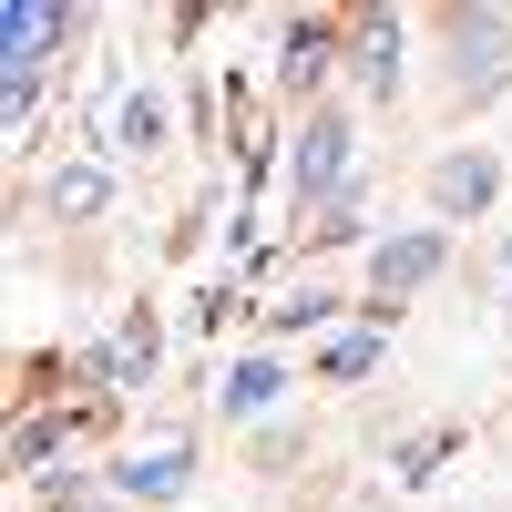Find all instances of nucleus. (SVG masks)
I'll use <instances>...</instances> for the list:
<instances>
[{"label": "nucleus", "mask_w": 512, "mask_h": 512, "mask_svg": "<svg viewBox=\"0 0 512 512\" xmlns=\"http://www.w3.org/2000/svg\"><path fill=\"white\" fill-rule=\"evenodd\" d=\"M72 31V11H52V0H0V72L11 82H41V52Z\"/></svg>", "instance_id": "f257e3e1"}, {"label": "nucleus", "mask_w": 512, "mask_h": 512, "mask_svg": "<svg viewBox=\"0 0 512 512\" xmlns=\"http://www.w3.org/2000/svg\"><path fill=\"white\" fill-rule=\"evenodd\" d=\"M338 175H349V123H338V113H308V134H297V195L328 205Z\"/></svg>", "instance_id": "f03ea898"}, {"label": "nucleus", "mask_w": 512, "mask_h": 512, "mask_svg": "<svg viewBox=\"0 0 512 512\" xmlns=\"http://www.w3.org/2000/svg\"><path fill=\"white\" fill-rule=\"evenodd\" d=\"M431 277H441V236H431V226H420V236H390V246L369 256L379 308H390V297H410V287H431Z\"/></svg>", "instance_id": "7ed1b4c3"}, {"label": "nucleus", "mask_w": 512, "mask_h": 512, "mask_svg": "<svg viewBox=\"0 0 512 512\" xmlns=\"http://www.w3.org/2000/svg\"><path fill=\"white\" fill-rule=\"evenodd\" d=\"M492 185H502L492 154H441V164H431V205H441V216H482Z\"/></svg>", "instance_id": "20e7f679"}, {"label": "nucleus", "mask_w": 512, "mask_h": 512, "mask_svg": "<svg viewBox=\"0 0 512 512\" xmlns=\"http://www.w3.org/2000/svg\"><path fill=\"white\" fill-rule=\"evenodd\" d=\"M502 41H512L502 11H472V21H461V93H492V82H502Z\"/></svg>", "instance_id": "39448f33"}, {"label": "nucleus", "mask_w": 512, "mask_h": 512, "mask_svg": "<svg viewBox=\"0 0 512 512\" xmlns=\"http://www.w3.org/2000/svg\"><path fill=\"white\" fill-rule=\"evenodd\" d=\"M103 205H113V175H103V164H62V175H52V216H62V226H93Z\"/></svg>", "instance_id": "423d86ee"}, {"label": "nucleus", "mask_w": 512, "mask_h": 512, "mask_svg": "<svg viewBox=\"0 0 512 512\" xmlns=\"http://www.w3.org/2000/svg\"><path fill=\"white\" fill-rule=\"evenodd\" d=\"M185 461H195L185 441H154V451H134V461H123L113 482H123V492H144V502H164V492H185Z\"/></svg>", "instance_id": "0eeeda50"}, {"label": "nucleus", "mask_w": 512, "mask_h": 512, "mask_svg": "<svg viewBox=\"0 0 512 512\" xmlns=\"http://www.w3.org/2000/svg\"><path fill=\"white\" fill-rule=\"evenodd\" d=\"M359 82H369V93L400 82V21H359Z\"/></svg>", "instance_id": "6e6552de"}, {"label": "nucleus", "mask_w": 512, "mask_h": 512, "mask_svg": "<svg viewBox=\"0 0 512 512\" xmlns=\"http://www.w3.org/2000/svg\"><path fill=\"white\" fill-rule=\"evenodd\" d=\"M318 72H328V21H297L287 31V93H308Z\"/></svg>", "instance_id": "1a4fd4ad"}, {"label": "nucleus", "mask_w": 512, "mask_h": 512, "mask_svg": "<svg viewBox=\"0 0 512 512\" xmlns=\"http://www.w3.org/2000/svg\"><path fill=\"white\" fill-rule=\"evenodd\" d=\"M154 369V318H123V338L103 349V379H144Z\"/></svg>", "instance_id": "9d476101"}, {"label": "nucleus", "mask_w": 512, "mask_h": 512, "mask_svg": "<svg viewBox=\"0 0 512 512\" xmlns=\"http://www.w3.org/2000/svg\"><path fill=\"white\" fill-rule=\"evenodd\" d=\"M277 390H287V379H277L267 359H246V369L226 379V410H277Z\"/></svg>", "instance_id": "9b49d317"}, {"label": "nucleus", "mask_w": 512, "mask_h": 512, "mask_svg": "<svg viewBox=\"0 0 512 512\" xmlns=\"http://www.w3.org/2000/svg\"><path fill=\"white\" fill-rule=\"evenodd\" d=\"M113 134L134 144V154H154V144H164V103H154V93H134V103L113 113Z\"/></svg>", "instance_id": "f8f14e48"}, {"label": "nucleus", "mask_w": 512, "mask_h": 512, "mask_svg": "<svg viewBox=\"0 0 512 512\" xmlns=\"http://www.w3.org/2000/svg\"><path fill=\"white\" fill-rule=\"evenodd\" d=\"M267 318H277V328H318V318H328V297H318V287H297L287 308H267Z\"/></svg>", "instance_id": "ddd939ff"}, {"label": "nucleus", "mask_w": 512, "mask_h": 512, "mask_svg": "<svg viewBox=\"0 0 512 512\" xmlns=\"http://www.w3.org/2000/svg\"><path fill=\"white\" fill-rule=\"evenodd\" d=\"M72 512H103V502H72Z\"/></svg>", "instance_id": "4468645a"}]
</instances>
